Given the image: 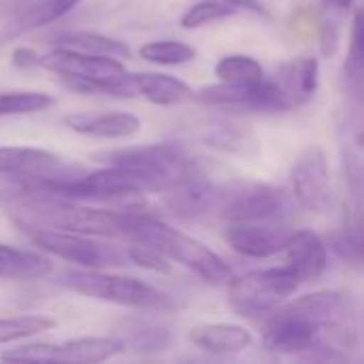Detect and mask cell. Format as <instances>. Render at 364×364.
<instances>
[{"instance_id":"3","label":"cell","mask_w":364,"mask_h":364,"mask_svg":"<svg viewBox=\"0 0 364 364\" xmlns=\"http://www.w3.org/2000/svg\"><path fill=\"white\" fill-rule=\"evenodd\" d=\"M96 158L102 160L107 166H115L128 173L143 188V192L156 194H164L200 173L196 160H192L179 145L173 143L122 147L100 151Z\"/></svg>"},{"instance_id":"10","label":"cell","mask_w":364,"mask_h":364,"mask_svg":"<svg viewBox=\"0 0 364 364\" xmlns=\"http://www.w3.org/2000/svg\"><path fill=\"white\" fill-rule=\"evenodd\" d=\"M292 213V198L286 190L269 183H228V196L222 215L235 222H286Z\"/></svg>"},{"instance_id":"29","label":"cell","mask_w":364,"mask_h":364,"mask_svg":"<svg viewBox=\"0 0 364 364\" xmlns=\"http://www.w3.org/2000/svg\"><path fill=\"white\" fill-rule=\"evenodd\" d=\"M235 13L237 11L230 4H226L224 0H198L192 6H188V11L181 15L179 23L183 30H196V28H203L207 23L226 19Z\"/></svg>"},{"instance_id":"13","label":"cell","mask_w":364,"mask_h":364,"mask_svg":"<svg viewBox=\"0 0 364 364\" xmlns=\"http://www.w3.org/2000/svg\"><path fill=\"white\" fill-rule=\"evenodd\" d=\"M290 188L292 196L301 207L326 213L335 205L333 190V173L328 166L326 151L318 145H309L294 162L290 171Z\"/></svg>"},{"instance_id":"21","label":"cell","mask_w":364,"mask_h":364,"mask_svg":"<svg viewBox=\"0 0 364 364\" xmlns=\"http://www.w3.org/2000/svg\"><path fill=\"white\" fill-rule=\"evenodd\" d=\"M122 341L124 350L134 354H158L168 350L173 335L164 324L145 320V318H128L122 322L115 335Z\"/></svg>"},{"instance_id":"22","label":"cell","mask_w":364,"mask_h":364,"mask_svg":"<svg viewBox=\"0 0 364 364\" xmlns=\"http://www.w3.org/2000/svg\"><path fill=\"white\" fill-rule=\"evenodd\" d=\"M81 0H36L32 4H28L23 11H19L11 23H6V28L0 34V43L17 38L21 34H28L41 26H47L60 17H64L66 13H70Z\"/></svg>"},{"instance_id":"1","label":"cell","mask_w":364,"mask_h":364,"mask_svg":"<svg viewBox=\"0 0 364 364\" xmlns=\"http://www.w3.org/2000/svg\"><path fill=\"white\" fill-rule=\"evenodd\" d=\"M0 203L21 230L53 228L90 237H117L124 241H130L147 218L143 207L94 209L32 183H17L13 190L2 192Z\"/></svg>"},{"instance_id":"9","label":"cell","mask_w":364,"mask_h":364,"mask_svg":"<svg viewBox=\"0 0 364 364\" xmlns=\"http://www.w3.org/2000/svg\"><path fill=\"white\" fill-rule=\"evenodd\" d=\"M124 352L122 341L113 337H79L62 343H23L19 348L4 350L0 360L4 363H105L111 356Z\"/></svg>"},{"instance_id":"16","label":"cell","mask_w":364,"mask_h":364,"mask_svg":"<svg viewBox=\"0 0 364 364\" xmlns=\"http://www.w3.org/2000/svg\"><path fill=\"white\" fill-rule=\"evenodd\" d=\"M282 254L286 256V267L296 273L301 284L316 282L328 267V245L307 228H294Z\"/></svg>"},{"instance_id":"34","label":"cell","mask_w":364,"mask_h":364,"mask_svg":"<svg viewBox=\"0 0 364 364\" xmlns=\"http://www.w3.org/2000/svg\"><path fill=\"white\" fill-rule=\"evenodd\" d=\"M322 2H326L328 6L339 9V11H348V9H352V4H354V0H322Z\"/></svg>"},{"instance_id":"15","label":"cell","mask_w":364,"mask_h":364,"mask_svg":"<svg viewBox=\"0 0 364 364\" xmlns=\"http://www.w3.org/2000/svg\"><path fill=\"white\" fill-rule=\"evenodd\" d=\"M292 232L286 222H235L226 226L224 239L232 252L262 260L282 254Z\"/></svg>"},{"instance_id":"17","label":"cell","mask_w":364,"mask_h":364,"mask_svg":"<svg viewBox=\"0 0 364 364\" xmlns=\"http://www.w3.org/2000/svg\"><path fill=\"white\" fill-rule=\"evenodd\" d=\"M64 126L90 139H130L141 130V119L130 111L73 113L64 117Z\"/></svg>"},{"instance_id":"11","label":"cell","mask_w":364,"mask_h":364,"mask_svg":"<svg viewBox=\"0 0 364 364\" xmlns=\"http://www.w3.org/2000/svg\"><path fill=\"white\" fill-rule=\"evenodd\" d=\"M192 100L209 107L247 109L258 113H277L292 109L290 98L277 81L260 79L256 83H215L205 85L192 94Z\"/></svg>"},{"instance_id":"19","label":"cell","mask_w":364,"mask_h":364,"mask_svg":"<svg viewBox=\"0 0 364 364\" xmlns=\"http://www.w3.org/2000/svg\"><path fill=\"white\" fill-rule=\"evenodd\" d=\"M51 273H53V262L49 256L0 243V279L38 282L49 277Z\"/></svg>"},{"instance_id":"8","label":"cell","mask_w":364,"mask_h":364,"mask_svg":"<svg viewBox=\"0 0 364 364\" xmlns=\"http://www.w3.org/2000/svg\"><path fill=\"white\" fill-rule=\"evenodd\" d=\"M83 173L81 166L38 147H0V175L17 183H32L55 190Z\"/></svg>"},{"instance_id":"5","label":"cell","mask_w":364,"mask_h":364,"mask_svg":"<svg viewBox=\"0 0 364 364\" xmlns=\"http://www.w3.org/2000/svg\"><path fill=\"white\" fill-rule=\"evenodd\" d=\"M128 243H145L156 247L168 260L183 264L211 286H226L235 277L228 262L222 256H218L211 247L181 230L166 226L151 213H147L141 228Z\"/></svg>"},{"instance_id":"14","label":"cell","mask_w":364,"mask_h":364,"mask_svg":"<svg viewBox=\"0 0 364 364\" xmlns=\"http://www.w3.org/2000/svg\"><path fill=\"white\" fill-rule=\"evenodd\" d=\"M228 196V183L207 181L203 173L186 179L183 183L164 192V205L173 215L181 220H205L222 215L224 203Z\"/></svg>"},{"instance_id":"6","label":"cell","mask_w":364,"mask_h":364,"mask_svg":"<svg viewBox=\"0 0 364 364\" xmlns=\"http://www.w3.org/2000/svg\"><path fill=\"white\" fill-rule=\"evenodd\" d=\"M228 305L247 320H264L284 305L301 286L290 267H273L232 277L228 284Z\"/></svg>"},{"instance_id":"33","label":"cell","mask_w":364,"mask_h":364,"mask_svg":"<svg viewBox=\"0 0 364 364\" xmlns=\"http://www.w3.org/2000/svg\"><path fill=\"white\" fill-rule=\"evenodd\" d=\"M226 4H230L235 11H250V13H254V15H269L267 13V9L262 6V2H258V0H224Z\"/></svg>"},{"instance_id":"24","label":"cell","mask_w":364,"mask_h":364,"mask_svg":"<svg viewBox=\"0 0 364 364\" xmlns=\"http://www.w3.org/2000/svg\"><path fill=\"white\" fill-rule=\"evenodd\" d=\"M55 47H66V49H77L83 53H96V55H111V58H126L130 53L128 45L98 34V32H62L55 36Z\"/></svg>"},{"instance_id":"26","label":"cell","mask_w":364,"mask_h":364,"mask_svg":"<svg viewBox=\"0 0 364 364\" xmlns=\"http://www.w3.org/2000/svg\"><path fill=\"white\" fill-rule=\"evenodd\" d=\"M141 58L151 62V64H160V66H181L188 64L196 58V49L190 47L188 43L181 41H151L147 45H143L139 49Z\"/></svg>"},{"instance_id":"31","label":"cell","mask_w":364,"mask_h":364,"mask_svg":"<svg viewBox=\"0 0 364 364\" xmlns=\"http://www.w3.org/2000/svg\"><path fill=\"white\" fill-rule=\"evenodd\" d=\"M126 256L130 262H134L136 267L141 269H147V271H154V273H171V262L164 254H160L156 247L151 245H145V243H130L126 247Z\"/></svg>"},{"instance_id":"27","label":"cell","mask_w":364,"mask_h":364,"mask_svg":"<svg viewBox=\"0 0 364 364\" xmlns=\"http://www.w3.org/2000/svg\"><path fill=\"white\" fill-rule=\"evenodd\" d=\"M53 96L45 92H2L0 94V117H11V115H30L45 111L53 105Z\"/></svg>"},{"instance_id":"12","label":"cell","mask_w":364,"mask_h":364,"mask_svg":"<svg viewBox=\"0 0 364 364\" xmlns=\"http://www.w3.org/2000/svg\"><path fill=\"white\" fill-rule=\"evenodd\" d=\"M58 196L79 203H119L124 207H141L143 188L124 171L107 166L100 171H83L77 179L49 190Z\"/></svg>"},{"instance_id":"23","label":"cell","mask_w":364,"mask_h":364,"mask_svg":"<svg viewBox=\"0 0 364 364\" xmlns=\"http://www.w3.org/2000/svg\"><path fill=\"white\" fill-rule=\"evenodd\" d=\"M318 81H320V62H318V58L301 55V58H294V60L286 62L279 68V81L277 83L284 87L286 96L290 98V102L294 107V105L307 102L316 94Z\"/></svg>"},{"instance_id":"4","label":"cell","mask_w":364,"mask_h":364,"mask_svg":"<svg viewBox=\"0 0 364 364\" xmlns=\"http://www.w3.org/2000/svg\"><path fill=\"white\" fill-rule=\"evenodd\" d=\"M55 284L64 290H70L87 299L132 307L141 311H166L175 307L173 299L166 292L154 288L143 279L128 275H111L96 269L62 271L55 277Z\"/></svg>"},{"instance_id":"7","label":"cell","mask_w":364,"mask_h":364,"mask_svg":"<svg viewBox=\"0 0 364 364\" xmlns=\"http://www.w3.org/2000/svg\"><path fill=\"white\" fill-rule=\"evenodd\" d=\"M23 232L41 252L68 260L77 264L79 269L102 271V269L122 267L128 262L126 250L122 252L115 245L102 243L90 235L53 230V228H23Z\"/></svg>"},{"instance_id":"18","label":"cell","mask_w":364,"mask_h":364,"mask_svg":"<svg viewBox=\"0 0 364 364\" xmlns=\"http://www.w3.org/2000/svg\"><path fill=\"white\" fill-rule=\"evenodd\" d=\"M190 341L209 354L228 356L239 354L252 346V333L245 326L215 322V324H200L190 331Z\"/></svg>"},{"instance_id":"2","label":"cell","mask_w":364,"mask_h":364,"mask_svg":"<svg viewBox=\"0 0 364 364\" xmlns=\"http://www.w3.org/2000/svg\"><path fill=\"white\" fill-rule=\"evenodd\" d=\"M36 66L58 75L60 83L77 94L113 98L136 96L130 73L117 58L111 55H96L77 49L55 47L49 53H38Z\"/></svg>"},{"instance_id":"25","label":"cell","mask_w":364,"mask_h":364,"mask_svg":"<svg viewBox=\"0 0 364 364\" xmlns=\"http://www.w3.org/2000/svg\"><path fill=\"white\" fill-rule=\"evenodd\" d=\"M215 75L224 83H256L264 79V68L252 55L230 53L220 58V62L215 64Z\"/></svg>"},{"instance_id":"28","label":"cell","mask_w":364,"mask_h":364,"mask_svg":"<svg viewBox=\"0 0 364 364\" xmlns=\"http://www.w3.org/2000/svg\"><path fill=\"white\" fill-rule=\"evenodd\" d=\"M55 322L45 316H15V318H0V343H15L45 331H51Z\"/></svg>"},{"instance_id":"20","label":"cell","mask_w":364,"mask_h":364,"mask_svg":"<svg viewBox=\"0 0 364 364\" xmlns=\"http://www.w3.org/2000/svg\"><path fill=\"white\" fill-rule=\"evenodd\" d=\"M132 77V85L136 96H143L145 100H149L151 105L158 107H175V105H183L188 100H192L194 90L173 77V75H164V73H134Z\"/></svg>"},{"instance_id":"30","label":"cell","mask_w":364,"mask_h":364,"mask_svg":"<svg viewBox=\"0 0 364 364\" xmlns=\"http://www.w3.org/2000/svg\"><path fill=\"white\" fill-rule=\"evenodd\" d=\"M331 247L350 264L360 267L363 262V239H360V228L358 224L354 226H343L341 230L333 232L331 237Z\"/></svg>"},{"instance_id":"32","label":"cell","mask_w":364,"mask_h":364,"mask_svg":"<svg viewBox=\"0 0 364 364\" xmlns=\"http://www.w3.org/2000/svg\"><path fill=\"white\" fill-rule=\"evenodd\" d=\"M38 60V53L30 47H17L13 51V64L17 68H34Z\"/></svg>"}]
</instances>
